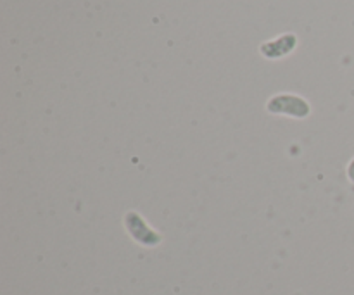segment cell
I'll return each mask as SVG.
<instances>
[{
	"label": "cell",
	"mask_w": 354,
	"mask_h": 295,
	"mask_svg": "<svg viewBox=\"0 0 354 295\" xmlns=\"http://www.w3.org/2000/svg\"><path fill=\"white\" fill-rule=\"evenodd\" d=\"M266 107L273 114H286L292 117H306L310 114L308 102L297 95H277L270 100Z\"/></svg>",
	"instance_id": "1"
},
{
	"label": "cell",
	"mask_w": 354,
	"mask_h": 295,
	"mask_svg": "<svg viewBox=\"0 0 354 295\" xmlns=\"http://www.w3.org/2000/svg\"><path fill=\"white\" fill-rule=\"evenodd\" d=\"M124 225H127L131 237H133L137 242H140V244L152 247V245H158L159 242H161L159 234H156L152 228H149L144 218H142L140 214L133 213V211L127 214V218H124Z\"/></svg>",
	"instance_id": "2"
},
{
	"label": "cell",
	"mask_w": 354,
	"mask_h": 295,
	"mask_svg": "<svg viewBox=\"0 0 354 295\" xmlns=\"http://www.w3.org/2000/svg\"><path fill=\"white\" fill-rule=\"evenodd\" d=\"M296 45V38L292 35H286V37L279 38L275 41H270L265 47H261V52H265L266 57H282L289 50H292Z\"/></svg>",
	"instance_id": "3"
},
{
	"label": "cell",
	"mask_w": 354,
	"mask_h": 295,
	"mask_svg": "<svg viewBox=\"0 0 354 295\" xmlns=\"http://www.w3.org/2000/svg\"><path fill=\"white\" fill-rule=\"evenodd\" d=\"M348 176L351 182H354V159L351 162H349V168H348Z\"/></svg>",
	"instance_id": "4"
}]
</instances>
